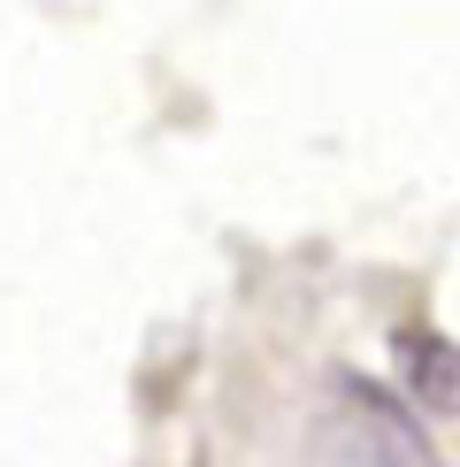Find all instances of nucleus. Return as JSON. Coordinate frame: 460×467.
<instances>
[{"label":"nucleus","mask_w":460,"mask_h":467,"mask_svg":"<svg viewBox=\"0 0 460 467\" xmlns=\"http://www.w3.org/2000/svg\"><path fill=\"white\" fill-rule=\"evenodd\" d=\"M322 460H330V467H445L430 452V437L414 430V414L399 399H383L369 376H338L330 383Z\"/></svg>","instance_id":"1"},{"label":"nucleus","mask_w":460,"mask_h":467,"mask_svg":"<svg viewBox=\"0 0 460 467\" xmlns=\"http://www.w3.org/2000/svg\"><path fill=\"white\" fill-rule=\"evenodd\" d=\"M392 353H399V376H407V399L422 406V414H445L460 421V345L445 337V329H399L392 337Z\"/></svg>","instance_id":"2"}]
</instances>
